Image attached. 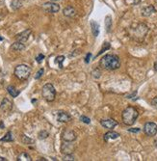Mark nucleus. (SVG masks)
Listing matches in <instances>:
<instances>
[{
	"label": "nucleus",
	"instance_id": "c85d7f7f",
	"mask_svg": "<svg viewBox=\"0 0 157 161\" xmlns=\"http://www.w3.org/2000/svg\"><path fill=\"white\" fill-rule=\"evenodd\" d=\"M43 73H44V70L43 69H40L38 70V73H36V75H35V79H40V78L43 76Z\"/></svg>",
	"mask_w": 157,
	"mask_h": 161
},
{
	"label": "nucleus",
	"instance_id": "ddd939ff",
	"mask_svg": "<svg viewBox=\"0 0 157 161\" xmlns=\"http://www.w3.org/2000/svg\"><path fill=\"white\" fill-rule=\"evenodd\" d=\"M71 120V116L65 111H59L57 114V121L60 123H69Z\"/></svg>",
	"mask_w": 157,
	"mask_h": 161
},
{
	"label": "nucleus",
	"instance_id": "7ed1b4c3",
	"mask_svg": "<svg viewBox=\"0 0 157 161\" xmlns=\"http://www.w3.org/2000/svg\"><path fill=\"white\" fill-rule=\"evenodd\" d=\"M147 32H149L147 26L144 23H139L135 27L130 29V37L136 42H142L145 40Z\"/></svg>",
	"mask_w": 157,
	"mask_h": 161
},
{
	"label": "nucleus",
	"instance_id": "a19ab883",
	"mask_svg": "<svg viewBox=\"0 0 157 161\" xmlns=\"http://www.w3.org/2000/svg\"><path fill=\"white\" fill-rule=\"evenodd\" d=\"M156 4H157V0H156Z\"/></svg>",
	"mask_w": 157,
	"mask_h": 161
},
{
	"label": "nucleus",
	"instance_id": "1a4fd4ad",
	"mask_svg": "<svg viewBox=\"0 0 157 161\" xmlns=\"http://www.w3.org/2000/svg\"><path fill=\"white\" fill-rule=\"evenodd\" d=\"M0 109L5 113L11 112L13 109V102L7 97L3 98V100L1 101V103H0Z\"/></svg>",
	"mask_w": 157,
	"mask_h": 161
},
{
	"label": "nucleus",
	"instance_id": "c9c22d12",
	"mask_svg": "<svg viewBox=\"0 0 157 161\" xmlns=\"http://www.w3.org/2000/svg\"><path fill=\"white\" fill-rule=\"evenodd\" d=\"M136 94H137V92H134L133 94H132V95H129V96H127V98H131L133 96H135L136 95Z\"/></svg>",
	"mask_w": 157,
	"mask_h": 161
},
{
	"label": "nucleus",
	"instance_id": "b1692460",
	"mask_svg": "<svg viewBox=\"0 0 157 161\" xmlns=\"http://www.w3.org/2000/svg\"><path fill=\"white\" fill-rule=\"evenodd\" d=\"M65 61V56L60 55V56H57L56 59H55V63L59 65V68L63 69V62Z\"/></svg>",
	"mask_w": 157,
	"mask_h": 161
},
{
	"label": "nucleus",
	"instance_id": "c756f323",
	"mask_svg": "<svg viewBox=\"0 0 157 161\" xmlns=\"http://www.w3.org/2000/svg\"><path fill=\"white\" fill-rule=\"evenodd\" d=\"M80 121L83 122L84 124H89L90 123H91V119L86 117V116H81V117H80Z\"/></svg>",
	"mask_w": 157,
	"mask_h": 161
},
{
	"label": "nucleus",
	"instance_id": "39448f33",
	"mask_svg": "<svg viewBox=\"0 0 157 161\" xmlns=\"http://www.w3.org/2000/svg\"><path fill=\"white\" fill-rule=\"evenodd\" d=\"M42 96L47 102L54 101L56 97V90L51 83L46 84L42 89Z\"/></svg>",
	"mask_w": 157,
	"mask_h": 161
},
{
	"label": "nucleus",
	"instance_id": "4c0bfd02",
	"mask_svg": "<svg viewBox=\"0 0 157 161\" xmlns=\"http://www.w3.org/2000/svg\"><path fill=\"white\" fill-rule=\"evenodd\" d=\"M153 69H154V70H155V71H157V62H156V63H154Z\"/></svg>",
	"mask_w": 157,
	"mask_h": 161
},
{
	"label": "nucleus",
	"instance_id": "2eb2a0df",
	"mask_svg": "<svg viewBox=\"0 0 157 161\" xmlns=\"http://www.w3.org/2000/svg\"><path fill=\"white\" fill-rule=\"evenodd\" d=\"M153 13H155V8L153 5H149L145 7L142 10V16H151Z\"/></svg>",
	"mask_w": 157,
	"mask_h": 161
},
{
	"label": "nucleus",
	"instance_id": "dca6fc26",
	"mask_svg": "<svg viewBox=\"0 0 157 161\" xmlns=\"http://www.w3.org/2000/svg\"><path fill=\"white\" fill-rule=\"evenodd\" d=\"M120 135L118 133V132H115V131H109L104 134V136H103V139H104L105 142H108L110 139H117V138H119Z\"/></svg>",
	"mask_w": 157,
	"mask_h": 161
},
{
	"label": "nucleus",
	"instance_id": "e433bc0d",
	"mask_svg": "<svg viewBox=\"0 0 157 161\" xmlns=\"http://www.w3.org/2000/svg\"><path fill=\"white\" fill-rule=\"evenodd\" d=\"M8 159L5 158V157H2V156H0V161H7Z\"/></svg>",
	"mask_w": 157,
	"mask_h": 161
},
{
	"label": "nucleus",
	"instance_id": "4468645a",
	"mask_svg": "<svg viewBox=\"0 0 157 161\" xmlns=\"http://www.w3.org/2000/svg\"><path fill=\"white\" fill-rule=\"evenodd\" d=\"M63 14H64L65 16H68V17H73L76 16L77 12H76L75 9L73 6H68L66 7L64 10H63Z\"/></svg>",
	"mask_w": 157,
	"mask_h": 161
},
{
	"label": "nucleus",
	"instance_id": "5701e85b",
	"mask_svg": "<svg viewBox=\"0 0 157 161\" xmlns=\"http://www.w3.org/2000/svg\"><path fill=\"white\" fill-rule=\"evenodd\" d=\"M22 5V2L21 0H13L12 1V8L14 9V10H17V9H19Z\"/></svg>",
	"mask_w": 157,
	"mask_h": 161
},
{
	"label": "nucleus",
	"instance_id": "f8f14e48",
	"mask_svg": "<svg viewBox=\"0 0 157 161\" xmlns=\"http://www.w3.org/2000/svg\"><path fill=\"white\" fill-rule=\"evenodd\" d=\"M100 124L105 128L108 129H113L117 126H118V122L115 121L114 119H105V120H101L100 121Z\"/></svg>",
	"mask_w": 157,
	"mask_h": 161
},
{
	"label": "nucleus",
	"instance_id": "393cba45",
	"mask_svg": "<svg viewBox=\"0 0 157 161\" xmlns=\"http://www.w3.org/2000/svg\"><path fill=\"white\" fill-rule=\"evenodd\" d=\"M21 140H22V143H23V144H27V145L33 144V142H34L32 139H31V138L25 136V135H22L21 136Z\"/></svg>",
	"mask_w": 157,
	"mask_h": 161
},
{
	"label": "nucleus",
	"instance_id": "6ab92c4d",
	"mask_svg": "<svg viewBox=\"0 0 157 161\" xmlns=\"http://www.w3.org/2000/svg\"><path fill=\"white\" fill-rule=\"evenodd\" d=\"M91 27H92V33L95 37H97L99 34V24L96 22L95 20L91 21Z\"/></svg>",
	"mask_w": 157,
	"mask_h": 161
},
{
	"label": "nucleus",
	"instance_id": "7c9ffc66",
	"mask_svg": "<svg viewBox=\"0 0 157 161\" xmlns=\"http://www.w3.org/2000/svg\"><path fill=\"white\" fill-rule=\"evenodd\" d=\"M92 74H93V76L95 77V78H99L100 77V70H98V69H96L92 73Z\"/></svg>",
	"mask_w": 157,
	"mask_h": 161
},
{
	"label": "nucleus",
	"instance_id": "9b49d317",
	"mask_svg": "<svg viewBox=\"0 0 157 161\" xmlns=\"http://www.w3.org/2000/svg\"><path fill=\"white\" fill-rule=\"evenodd\" d=\"M73 150H74V146L73 144V142L64 141V143H63L61 146V151H62V154H73Z\"/></svg>",
	"mask_w": 157,
	"mask_h": 161
},
{
	"label": "nucleus",
	"instance_id": "72a5a7b5",
	"mask_svg": "<svg viewBox=\"0 0 157 161\" xmlns=\"http://www.w3.org/2000/svg\"><path fill=\"white\" fill-rule=\"evenodd\" d=\"M91 57H92V53H88L86 58H85V63L88 64L89 62H90V59H91Z\"/></svg>",
	"mask_w": 157,
	"mask_h": 161
},
{
	"label": "nucleus",
	"instance_id": "bb28decb",
	"mask_svg": "<svg viewBox=\"0 0 157 161\" xmlns=\"http://www.w3.org/2000/svg\"><path fill=\"white\" fill-rule=\"evenodd\" d=\"M38 136H39V139L43 140V139H46V138H47L49 136V133L47 131H46V130H42L41 132L38 134Z\"/></svg>",
	"mask_w": 157,
	"mask_h": 161
},
{
	"label": "nucleus",
	"instance_id": "412c9836",
	"mask_svg": "<svg viewBox=\"0 0 157 161\" xmlns=\"http://www.w3.org/2000/svg\"><path fill=\"white\" fill-rule=\"evenodd\" d=\"M0 141L1 142H13L14 141V137H13V133L11 131H8L5 136L2 137L1 139H0Z\"/></svg>",
	"mask_w": 157,
	"mask_h": 161
},
{
	"label": "nucleus",
	"instance_id": "f257e3e1",
	"mask_svg": "<svg viewBox=\"0 0 157 161\" xmlns=\"http://www.w3.org/2000/svg\"><path fill=\"white\" fill-rule=\"evenodd\" d=\"M99 67L106 70H116L120 67V58L115 54H106L99 61Z\"/></svg>",
	"mask_w": 157,
	"mask_h": 161
},
{
	"label": "nucleus",
	"instance_id": "6e6552de",
	"mask_svg": "<svg viewBox=\"0 0 157 161\" xmlns=\"http://www.w3.org/2000/svg\"><path fill=\"white\" fill-rule=\"evenodd\" d=\"M62 139L67 142H74L76 140V133L71 129H65L62 133Z\"/></svg>",
	"mask_w": 157,
	"mask_h": 161
},
{
	"label": "nucleus",
	"instance_id": "0eeeda50",
	"mask_svg": "<svg viewBox=\"0 0 157 161\" xmlns=\"http://www.w3.org/2000/svg\"><path fill=\"white\" fill-rule=\"evenodd\" d=\"M43 9L46 13H50V14H55V13H58L60 11V6L58 5L57 3L54 2H46L43 5Z\"/></svg>",
	"mask_w": 157,
	"mask_h": 161
},
{
	"label": "nucleus",
	"instance_id": "cd10ccee",
	"mask_svg": "<svg viewBox=\"0 0 157 161\" xmlns=\"http://www.w3.org/2000/svg\"><path fill=\"white\" fill-rule=\"evenodd\" d=\"M63 160H65V161H70V160H75V157L74 156L70 154H65L64 155V157H63Z\"/></svg>",
	"mask_w": 157,
	"mask_h": 161
},
{
	"label": "nucleus",
	"instance_id": "20e7f679",
	"mask_svg": "<svg viewBox=\"0 0 157 161\" xmlns=\"http://www.w3.org/2000/svg\"><path fill=\"white\" fill-rule=\"evenodd\" d=\"M31 73H32V70H31L29 66L20 64L16 67L14 74L17 79L20 80V81H25V80H27L30 77Z\"/></svg>",
	"mask_w": 157,
	"mask_h": 161
},
{
	"label": "nucleus",
	"instance_id": "ea45409f",
	"mask_svg": "<svg viewBox=\"0 0 157 161\" xmlns=\"http://www.w3.org/2000/svg\"><path fill=\"white\" fill-rule=\"evenodd\" d=\"M50 1H52V2H54V1H58V0H50Z\"/></svg>",
	"mask_w": 157,
	"mask_h": 161
},
{
	"label": "nucleus",
	"instance_id": "f3484780",
	"mask_svg": "<svg viewBox=\"0 0 157 161\" xmlns=\"http://www.w3.org/2000/svg\"><path fill=\"white\" fill-rule=\"evenodd\" d=\"M10 48L14 51H22L25 49V46H24L23 43H20L19 41H16V43H14L12 44Z\"/></svg>",
	"mask_w": 157,
	"mask_h": 161
},
{
	"label": "nucleus",
	"instance_id": "2f4dec72",
	"mask_svg": "<svg viewBox=\"0 0 157 161\" xmlns=\"http://www.w3.org/2000/svg\"><path fill=\"white\" fill-rule=\"evenodd\" d=\"M43 59H44V55L42 54V53H40V54L37 57H36V61H37L39 64H41Z\"/></svg>",
	"mask_w": 157,
	"mask_h": 161
},
{
	"label": "nucleus",
	"instance_id": "a211bd4d",
	"mask_svg": "<svg viewBox=\"0 0 157 161\" xmlns=\"http://www.w3.org/2000/svg\"><path fill=\"white\" fill-rule=\"evenodd\" d=\"M7 91L12 97H16L20 94V92L19 90H16V88L15 86H13V85H9L7 87Z\"/></svg>",
	"mask_w": 157,
	"mask_h": 161
},
{
	"label": "nucleus",
	"instance_id": "a878e982",
	"mask_svg": "<svg viewBox=\"0 0 157 161\" xmlns=\"http://www.w3.org/2000/svg\"><path fill=\"white\" fill-rule=\"evenodd\" d=\"M110 47H111V46H110V43H104V44H103V47L101 48V50L97 53V55H96V57L99 56V55L101 54V53H103V52H104L105 50H108V49H109Z\"/></svg>",
	"mask_w": 157,
	"mask_h": 161
},
{
	"label": "nucleus",
	"instance_id": "9d476101",
	"mask_svg": "<svg viewBox=\"0 0 157 161\" xmlns=\"http://www.w3.org/2000/svg\"><path fill=\"white\" fill-rule=\"evenodd\" d=\"M31 33H32L31 29H26V30H24V31H22L21 33L17 34V35L16 36V41L20 42V43H26V42L28 41V39H29V37H30Z\"/></svg>",
	"mask_w": 157,
	"mask_h": 161
},
{
	"label": "nucleus",
	"instance_id": "f704fd0d",
	"mask_svg": "<svg viewBox=\"0 0 157 161\" xmlns=\"http://www.w3.org/2000/svg\"><path fill=\"white\" fill-rule=\"evenodd\" d=\"M151 104L153 105V106L155 107V108L157 109V97H155L153 98V100H151Z\"/></svg>",
	"mask_w": 157,
	"mask_h": 161
},
{
	"label": "nucleus",
	"instance_id": "473e14b6",
	"mask_svg": "<svg viewBox=\"0 0 157 161\" xmlns=\"http://www.w3.org/2000/svg\"><path fill=\"white\" fill-rule=\"evenodd\" d=\"M140 130H141L140 128H129L128 129V131L132 133H138V132H140Z\"/></svg>",
	"mask_w": 157,
	"mask_h": 161
},
{
	"label": "nucleus",
	"instance_id": "423d86ee",
	"mask_svg": "<svg viewBox=\"0 0 157 161\" xmlns=\"http://www.w3.org/2000/svg\"><path fill=\"white\" fill-rule=\"evenodd\" d=\"M144 132H145L147 136L153 137L157 134V124L155 123L149 122L144 126Z\"/></svg>",
	"mask_w": 157,
	"mask_h": 161
},
{
	"label": "nucleus",
	"instance_id": "aec40b11",
	"mask_svg": "<svg viewBox=\"0 0 157 161\" xmlns=\"http://www.w3.org/2000/svg\"><path fill=\"white\" fill-rule=\"evenodd\" d=\"M17 161H32V157L27 153H21L17 156Z\"/></svg>",
	"mask_w": 157,
	"mask_h": 161
},
{
	"label": "nucleus",
	"instance_id": "58836bf2",
	"mask_svg": "<svg viewBox=\"0 0 157 161\" xmlns=\"http://www.w3.org/2000/svg\"><path fill=\"white\" fill-rule=\"evenodd\" d=\"M1 41H3V38H2V37H0V42H1Z\"/></svg>",
	"mask_w": 157,
	"mask_h": 161
},
{
	"label": "nucleus",
	"instance_id": "f03ea898",
	"mask_svg": "<svg viewBox=\"0 0 157 161\" xmlns=\"http://www.w3.org/2000/svg\"><path fill=\"white\" fill-rule=\"evenodd\" d=\"M138 116H139L138 110L132 106H129L123 111V114H122L123 123L125 126H128V127L132 126V124H134V123L136 122Z\"/></svg>",
	"mask_w": 157,
	"mask_h": 161
},
{
	"label": "nucleus",
	"instance_id": "4be33fe9",
	"mask_svg": "<svg viewBox=\"0 0 157 161\" xmlns=\"http://www.w3.org/2000/svg\"><path fill=\"white\" fill-rule=\"evenodd\" d=\"M105 26H106L107 32H110L111 27H112V17H111V16H107L105 17Z\"/></svg>",
	"mask_w": 157,
	"mask_h": 161
}]
</instances>
